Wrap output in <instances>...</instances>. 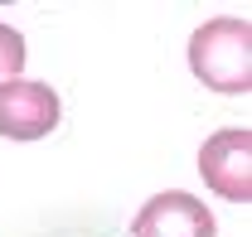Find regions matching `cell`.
<instances>
[{
  "label": "cell",
  "instance_id": "cell-1",
  "mask_svg": "<svg viewBox=\"0 0 252 237\" xmlns=\"http://www.w3.org/2000/svg\"><path fill=\"white\" fill-rule=\"evenodd\" d=\"M189 68L204 88L243 97L252 92V25L238 15H219L189 39Z\"/></svg>",
  "mask_w": 252,
  "mask_h": 237
},
{
  "label": "cell",
  "instance_id": "cell-2",
  "mask_svg": "<svg viewBox=\"0 0 252 237\" xmlns=\"http://www.w3.org/2000/svg\"><path fill=\"white\" fill-rule=\"evenodd\" d=\"M199 175L219 199L248 204L252 199V131L248 126L214 131L204 141V150H199Z\"/></svg>",
  "mask_w": 252,
  "mask_h": 237
},
{
  "label": "cell",
  "instance_id": "cell-3",
  "mask_svg": "<svg viewBox=\"0 0 252 237\" xmlns=\"http://www.w3.org/2000/svg\"><path fill=\"white\" fill-rule=\"evenodd\" d=\"M59 126V92L34 78L0 83V136L10 141H44Z\"/></svg>",
  "mask_w": 252,
  "mask_h": 237
},
{
  "label": "cell",
  "instance_id": "cell-4",
  "mask_svg": "<svg viewBox=\"0 0 252 237\" xmlns=\"http://www.w3.org/2000/svg\"><path fill=\"white\" fill-rule=\"evenodd\" d=\"M131 237H219V228L204 199H194L185 189H165L136 213Z\"/></svg>",
  "mask_w": 252,
  "mask_h": 237
},
{
  "label": "cell",
  "instance_id": "cell-5",
  "mask_svg": "<svg viewBox=\"0 0 252 237\" xmlns=\"http://www.w3.org/2000/svg\"><path fill=\"white\" fill-rule=\"evenodd\" d=\"M20 73H25V34L0 25V83H10Z\"/></svg>",
  "mask_w": 252,
  "mask_h": 237
},
{
  "label": "cell",
  "instance_id": "cell-6",
  "mask_svg": "<svg viewBox=\"0 0 252 237\" xmlns=\"http://www.w3.org/2000/svg\"><path fill=\"white\" fill-rule=\"evenodd\" d=\"M0 5H10V0H0Z\"/></svg>",
  "mask_w": 252,
  "mask_h": 237
}]
</instances>
